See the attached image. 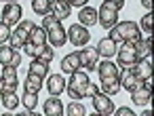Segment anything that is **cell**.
Segmentation results:
<instances>
[{"mask_svg": "<svg viewBox=\"0 0 154 116\" xmlns=\"http://www.w3.org/2000/svg\"><path fill=\"white\" fill-rule=\"evenodd\" d=\"M42 28H45V32H47V40H49V44H51L53 49H55V47H63V44L68 42V34H66L61 21L55 19L51 13L45 15V19H42Z\"/></svg>", "mask_w": 154, "mask_h": 116, "instance_id": "cell-1", "label": "cell"}, {"mask_svg": "<svg viewBox=\"0 0 154 116\" xmlns=\"http://www.w3.org/2000/svg\"><path fill=\"white\" fill-rule=\"evenodd\" d=\"M5 2H17V0H5Z\"/></svg>", "mask_w": 154, "mask_h": 116, "instance_id": "cell-39", "label": "cell"}, {"mask_svg": "<svg viewBox=\"0 0 154 116\" xmlns=\"http://www.w3.org/2000/svg\"><path fill=\"white\" fill-rule=\"evenodd\" d=\"M42 112H45L47 116H61V114H63V103L59 101V95H51L49 99H45Z\"/></svg>", "mask_w": 154, "mask_h": 116, "instance_id": "cell-13", "label": "cell"}, {"mask_svg": "<svg viewBox=\"0 0 154 116\" xmlns=\"http://www.w3.org/2000/svg\"><path fill=\"white\" fill-rule=\"evenodd\" d=\"M110 2H112V5H114V7H116L118 11H120V9L125 7V0H110Z\"/></svg>", "mask_w": 154, "mask_h": 116, "instance_id": "cell-36", "label": "cell"}, {"mask_svg": "<svg viewBox=\"0 0 154 116\" xmlns=\"http://www.w3.org/2000/svg\"><path fill=\"white\" fill-rule=\"evenodd\" d=\"M70 13H72V7L66 2V0H51V15L55 17V19H66V17H70Z\"/></svg>", "mask_w": 154, "mask_h": 116, "instance_id": "cell-15", "label": "cell"}, {"mask_svg": "<svg viewBox=\"0 0 154 116\" xmlns=\"http://www.w3.org/2000/svg\"><path fill=\"white\" fill-rule=\"evenodd\" d=\"M97 53H99V57H106V59H110V57H114L116 55V49H118V44L108 36V38H101L99 42H97Z\"/></svg>", "mask_w": 154, "mask_h": 116, "instance_id": "cell-14", "label": "cell"}, {"mask_svg": "<svg viewBox=\"0 0 154 116\" xmlns=\"http://www.w3.org/2000/svg\"><path fill=\"white\" fill-rule=\"evenodd\" d=\"M61 70H63L66 74H72V72L80 70V57H78V51L68 53V55L61 59Z\"/></svg>", "mask_w": 154, "mask_h": 116, "instance_id": "cell-18", "label": "cell"}, {"mask_svg": "<svg viewBox=\"0 0 154 116\" xmlns=\"http://www.w3.org/2000/svg\"><path fill=\"white\" fill-rule=\"evenodd\" d=\"M78 57H80V68H87V70H95L97 68L99 53H97L95 47H87V49L78 51Z\"/></svg>", "mask_w": 154, "mask_h": 116, "instance_id": "cell-11", "label": "cell"}, {"mask_svg": "<svg viewBox=\"0 0 154 116\" xmlns=\"http://www.w3.org/2000/svg\"><path fill=\"white\" fill-rule=\"evenodd\" d=\"M91 80H89V76H87V72H80V70H76V72H72L70 74V82H66V91L70 93V97L72 99H82V97H87V84H89Z\"/></svg>", "mask_w": 154, "mask_h": 116, "instance_id": "cell-3", "label": "cell"}, {"mask_svg": "<svg viewBox=\"0 0 154 116\" xmlns=\"http://www.w3.org/2000/svg\"><path fill=\"white\" fill-rule=\"evenodd\" d=\"M63 112H66V114H70V116H85V114H87V108H85L78 99H74L68 108H63Z\"/></svg>", "mask_w": 154, "mask_h": 116, "instance_id": "cell-28", "label": "cell"}, {"mask_svg": "<svg viewBox=\"0 0 154 116\" xmlns=\"http://www.w3.org/2000/svg\"><path fill=\"white\" fill-rule=\"evenodd\" d=\"M21 15H23V11H21V7H19V2H5V9H2V23H7L9 28L11 26H17L19 21H21Z\"/></svg>", "mask_w": 154, "mask_h": 116, "instance_id": "cell-7", "label": "cell"}, {"mask_svg": "<svg viewBox=\"0 0 154 116\" xmlns=\"http://www.w3.org/2000/svg\"><path fill=\"white\" fill-rule=\"evenodd\" d=\"M87 2H89V0H72L74 7H87Z\"/></svg>", "mask_w": 154, "mask_h": 116, "instance_id": "cell-37", "label": "cell"}, {"mask_svg": "<svg viewBox=\"0 0 154 116\" xmlns=\"http://www.w3.org/2000/svg\"><path fill=\"white\" fill-rule=\"evenodd\" d=\"M66 2H68V5H70V7H72V0H66Z\"/></svg>", "mask_w": 154, "mask_h": 116, "instance_id": "cell-40", "label": "cell"}, {"mask_svg": "<svg viewBox=\"0 0 154 116\" xmlns=\"http://www.w3.org/2000/svg\"><path fill=\"white\" fill-rule=\"evenodd\" d=\"M110 38L114 42H135L141 38V30L135 21H122L110 28Z\"/></svg>", "mask_w": 154, "mask_h": 116, "instance_id": "cell-2", "label": "cell"}, {"mask_svg": "<svg viewBox=\"0 0 154 116\" xmlns=\"http://www.w3.org/2000/svg\"><path fill=\"white\" fill-rule=\"evenodd\" d=\"M141 30H143L146 34H150V32H152V13H148V15H143V17H141Z\"/></svg>", "mask_w": 154, "mask_h": 116, "instance_id": "cell-33", "label": "cell"}, {"mask_svg": "<svg viewBox=\"0 0 154 116\" xmlns=\"http://www.w3.org/2000/svg\"><path fill=\"white\" fill-rule=\"evenodd\" d=\"M32 28H34V23H32L30 19H23V23H17V30H15V32H11L9 47H13V49H21V47H23V42L28 40V36H30Z\"/></svg>", "mask_w": 154, "mask_h": 116, "instance_id": "cell-5", "label": "cell"}, {"mask_svg": "<svg viewBox=\"0 0 154 116\" xmlns=\"http://www.w3.org/2000/svg\"><path fill=\"white\" fill-rule=\"evenodd\" d=\"M42 76H36V74H30L28 72V76H26V91H32V93H38L40 91V87H42Z\"/></svg>", "mask_w": 154, "mask_h": 116, "instance_id": "cell-24", "label": "cell"}, {"mask_svg": "<svg viewBox=\"0 0 154 116\" xmlns=\"http://www.w3.org/2000/svg\"><path fill=\"white\" fill-rule=\"evenodd\" d=\"M122 87H120V82H118V78H103L101 80V93H106V95H116L118 91H120Z\"/></svg>", "mask_w": 154, "mask_h": 116, "instance_id": "cell-23", "label": "cell"}, {"mask_svg": "<svg viewBox=\"0 0 154 116\" xmlns=\"http://www.w3.org/2000/svg\"><path fill=\"white\" fill-rule=\"evenodd\" d=\"M53 57H55V49H53L51 44H45V47L40 49V53L36 55V59H40V61H45V63H51Z\"/></svg>", "mask_w": 154, "mask_h": 116, "instance_id": "cell-29", "label": "cell"}, {"mask_svg": "<svg viewBox=\"0 0 154 116\" xmlns=\"http://www.w3.org/2000/svg\"><path fill=\"white\" fill-rule=\"evenodd\" d=\"M150 99H152V91L146 89L143 84L137 87L135 91H131V101L137 105H150Z\"/></svg>", "mask_w": 154, "mask_h": 116, "instance_id": "cell-19", "label": "cell"}, {"mask_svg": "<svg viewBox=\"0 0 154 116\" xmlns=\"http://www.w3.org/2000/svg\"><path fill=\"white\" fill-rule=\"evenodd\" d=\"M116 57H118V68H120V66L135 63V61H137L135 44H133V42H122V47H118V49H116Z\"/></svg>", "mask_w": 154, "mask_h": 116, "instance_id": "cell-9", "label": "cell"}, {"mask_svg": "<svg viewBox=\"0 0 154 116\" xmlns=\"http://www.w3.org/2000/svg\"><path fill=\"white\" fill-rule=\"evenodd\" d=\"M95 70H97V74H99L101 80H103V78H118V66H116L114 61H110V59L97 63Z\"/></svg>", "mask_w": 154, "mask_h": 116, "instance_id": "cell-16", "label": "cell"}, {"mask_svg": "<svg viewBox=\"0 0 154 116\" xmlns=\"http://www.w3.org/2000/svg\"><path fill=\"white\" fill-rule=\"evenodd\" d=\"M97 23H101V28L110 30L118 23V9L110 2V0H103L99 11H97Z\"/></svg>", "mask_w": 154, "mask_h": 116, "instance_id": "cell-4", "label": "cell"}, {"mask_svg": "<svg viewBox=\"0 0 154 116\" xmlns=\"http://www.w3.org/2000/svg\"><path fill=\"white\" fill-rule=\"evenodd\" d=\"M28 72L45 78V76L49 74V63H45V61H40V59H36V57H34V61L30 63V70H28Z\"/></svg>", "mask_w": 154, "mask_h": 116, "instance_id": "cell-26", "label": "cell"}, {"mask_svg": "<svg viewBox=\"0 0 154 116\" xmlns=\"http://www.w3.org/2000/svg\"><path fill=\"white\" fill-rule=\"evenodd\" d=\"M66 34H68V40H70L74 47H85V44L91 40V32H89V28H85L82 23H74Z\"/></svg>", "mask_w": 154, "mask_h": 116, "instance_id": "cell-6", "label": "cell"}, {"mask_svg": "<svg viewBox=\"0 0 154 116\" xmlns=\"http://www.w3.org/2000/svg\"><path fill=\"white\" fill-rule=\"evenodd\" d=\"M47 89L51 95H61L66 91V78L61 74H51L49 80H47Z\"/></svg>", "mask_w": 154, "mask_h": 116, "instance_id": "cell-17", "label": "cell"}, {"mask_svg": "<svg viewBox=\"0 0 154 116\" xmlns=\"http://www.w3.org/2000/svg\"><path fill=\"white\" fill-rule=\"evenodd\" d=\"M0 63H2V66H13V68H17V66L21 63V55H19L17 49H13V47L0 44Z\"/></svg>", "mask_w": 154, "mask_h": 116, "instance_id": "cell-12", "label": "cell"}, {"mask_svg": "<svg viewBox=\"0 0 154 116\" xmlns=\"http://www.w3.org/2000/svg\"><path fill=\"white\" fill-rule=\"evenodd\" d=\"M95 93H99V87L93 84V82H89V84H87V97H93Z\"/></svg>", "mask_w": 154, "mask_h": 116, "instance_id": "cell-35", "label": "cell"}, {"mask_svg": "<svg viewBox=\"0 0 154 116\" xmlns=\"http://www.w3.org/2000/svg\"><path fill=\"white\" fill-rule=\"evenodd\" d=\"M78 21H80L85 28H89V26H95V23H97V9H93V7H80Z\"/></svg>", "mask_w": 154, "mask_h": 116, "instance_id": "cell-20", "label": "cell"}, {"mask_svg": "<svg viewBox=\"0 0 154 116\" xmlns=\"http://www.w3.org/2000/svg\"><path fill=\"white\" fill-rule=\"evenodd\" d=\"M28 40L32 44H36V47H45L47 44V32H45V28L42 26H34L32 32H30V36H28Z\"/></svg>", "mask_w": 154, "mask_h": 116, "instance_id": "cell-22", "label": "cell"}, {"mask_svg": "<svg viewBox=\"0 0 154 116\" xmlns=\"http://www.w3.org/2000/svg\"><path fill=\"white\" fill-rule=\"evenodd\" d=\"M9 38H11V28H9L7 23L0 21V44H5Z\"/></svg>", "mask_w": 154, "mask_h": 116, "instance_id": "cell-32", "label": "cell"}, {"mask_svg": "<svg viewBox=\"0 0 154 116\" xmlns=\"http://www.w3.org/2000/svg\"><path fill=\"white\" fill-rule=\"evenodd\" d=\"M135 44V55H137V61L141 59V57H146V55H150V49H152V38H150V34H146V38L141 40H135L133 42Z\"/></svg>", "mask_w": 154, "mask_h": 116, "instance_id": "cell-21", "label": "cell"}, {"mask_svg": "<svg viewBox=\"0 0 154 116\" xmlns=\"http://www.w3.org/2000/svg\"><path fill=\"white\" fill-rule=\"evenodd\" d=\"M112 114H116V116H135V112H133L131 108H125V105L118 108V110H114Z\"/></svg>", "mask_w": 154, "mask_h": 116, "instance_id": "cell-34", "label": "cell"}, {"mask_svg": "<svg viewBox=\"0 0 154 116\" xmlns=\"http://www.w3.org/2000/svg\"><path fill=\"white\" fill-rule=\"evenodd\" d=\"M0 101H2V91H0Z\"/></svg>", "mask_w": 154, "mask_h": 116, "instance_id": "cell-41", "label": "cell"}, {"mask_svg": "<svg viewBox=\"0 0 154 116\" xmlns=\"http://www.w3.org/2000/svg\"><path fill=\"white\" fill-rule=\"evenodd\" d=\"M0 103H2L9 112H13V110L21 103V99L15 95V91H9V93H2V101H0Z\"/></svg>", "mask_w": 154, "mask_h": 116, "instance_id": "cell-25", "label": "cell"}, {"mask_svg": "<svg viewBox=\"0 0 154 116\" xmlns=\"http://www.w3.org/2000/svg\"><path fill=\"white\" fill-rule=\"evenodd\" d=\"M17 87H19V80H17V68L5 66L2 78H0V91H2V93H9V91H15Z\"/></svg>", "mask_w": 154, "mask_h": 116, "instance_id": "cell-8", "label": "cell"}, {"mask_svg": "<svg viewBox=\"0 0 154 116\" xmlns=\"http://www.w3.org/2000/svg\"><path fill=\"white\" fill-rule=\"evenodd\" d=\"M23 108H28V110H34L36 108V103H38V93H32V91H26L23 93Z\"/></svg>", "mask_w": 154, "mask_h": 116, "instance_id": "cell-30", "label": "cell"}, {"mask_svg": "<svg viewBox=\"0 0 154 116\" xmlns=\"http://www.w3.org/2000/svg\"><path fill=\"white\" fill-rule=\"evenodd\" d=\"M91 99H93V108H95L97 114L110 116V114L114 112V103L110 101V95H106V93H95Z\"/></svg>", "mask_w": 154, "mask_h": 116, "instance_id": "cell-10", "label": "cell"}, {"mask_svg": "<svg viewBox=\"0 0 154 116\" xmlns=\"http://www.w3.org/2000/svg\"><path fill=\"white\" fill-rule=\"evenodd\" d=\"M21 49H23V53H26V55H30V57H36V55L40 53V49H42V47H36V44H32L30 40H26Z\"/></svg>", "mask_w": 154, "mask_h": 116, "instance_id": "cell-31", "label": "cell"}, {"mask_svg": "<svg viewBox=\"0 0 154 116\" xmlns=\"http://www.w3.org/2000/svg\"><path fill=\"white\" fill-rule=\"evenodd\" d=\"M141 5H143L146 9H152V0H141Z\"/></svg>", "mask_w": 154, "mask_h": 116, "instance_id": "cell-38", "label": "cell"}, {"mask_svg": "<svg viewBox=\"0 0 154 116\" xmlns=\"http://www.w3.org/2000/svg\"><path fill=\"white\" fill-rule=\"evenodd\" d=\"M32 9L38 15H49L51 13V0H32Z\"/></svg>", "mask_w": 154, "mask_h": 116, "instance_id": "cell-27", "label": "cell"}]
</instances>
